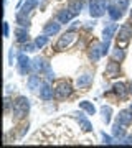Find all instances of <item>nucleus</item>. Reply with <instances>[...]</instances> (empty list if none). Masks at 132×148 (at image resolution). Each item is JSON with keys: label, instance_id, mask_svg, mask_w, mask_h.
I'll return each mask as SVG.
<instances>
[{"label": "nucleus", "instance_id": "11", "mask_svg": "<svg viewBox=\"0 0 132 148\" xmlns=\"http://www.w3.org/2000/svg\"><path fill=\"white\" fill-rule=\"evenodd\" d=\"M112 92L116 94V97L119 101H126L127 97L131 95L129 84H126V82H114V84H112Z\"/></svg>", "mask_w": 132, "mask_h": 148}, {"label": "nucleus", "instance_id": "2", "mask_svg": "<svg viewBox=\"0 0 132 148\" xmlns=\"http://www.w3.org/2000/svg\"><path fill=\"white\" fill-rule=\"evenodd\" d=\"M78 40H79V33L76 32V30H73V28H69V30H66V32L58 38V41H56V45H55L53 49H55L56 53L66 51V49H69Z\"/></svg>", "mask_w": 132, "mask_h": 148}, {"label": "nucleus", "instance_id": "9", "mask_svg": "<svg viewBox=\"0 0 132 148\" xmlns=\"http://www.w3.org/2000/svg\"><path fill=\"white\" fill-rule=\"evenodd\" d=\"M102 43L99 41H93L89 48H88V58H89L91 63H97L101 58H102Z\"/></svg>", "mask_w": 132, "mask_h": 148}, {"label": "nucleus", "instance_id": "16", "mask_svg": "<svg viewBox=\"0 0 132 148\" xmlns=\"http://www.w3.org/2000/svg\"><path fill=\"white\" fill-rule=\"evenodd\" d=\"M43 82H45V81H43V79H41V76H38L37 73L30 74V76H28V79H26V86H28V89L33 90V92L40 89Z\"/></svg>", "mask_w": 132, "mask_h": 148}, {"label": "nucleus", "instance_id": "29", "mask_svg": "<svg viewBox=\"0 0 132 148\" xmlns=\"http://www.w3.org/2000/svg\"><path fill=\"white\" fill-rule=\"evenodd\" d=\"M112 3L117 5L122 12H126L127 8H129V0H112Z\"/></svg>", "mask_w": 132, "mask_h": 148}, {"label": "nucleus", "instance_id": "10", "mask_svg": "<svg viewBox=\"0 0 132 148\" xmlns=\"http://www.w3.org/2000/svg\"><path fill=\"white\" fill-rule=\"evenodd\" d=\"M121 63L119 61H114V59H111L109 63L106 64V69H104V76H107L109 79H116V77H119L121 76Z\"/></svg>", "mask_w": 132, "mask_h": 148}, {"label": "nucleus", "instance_id": "1", "mask_svg": "<svg viewBox=\"0 0 132 148\" xmlns=\"http://www.w3.org/2000/svg\"><path fill=\"white\" fill-rule=\"evenodd\" d=\"M30 107H32V102L26 95H17L13 99V106H12L10 110L13 122H20L26 119V115L30 114Z\"/></svg>", "mask_w": 132, "mask_h": 148}, {"label": "nucleus", "instance_id": "27", "mask_svg": "<svg viewBox=\"0 0 132 148\" xmlns=\"http://www.w3.org/2000/svg\"><path fill=\"white\" fill-rule=\"evenodd\" d=\"M12 106H13L12 97L8 94H5V99H3V110H5V114H8V112L12 110Z\"/></svg>", "mask_w": 132, "mask_h": 148}, {"label": "nucleus", "instance_id": "24", "mask_svg": "<svg viewBox=\"0 0 132 148\" xmlns=\"http://www.w3.org/2000/svg\"><path fill=\"white\" fill-rule=\"evenodd\" d=\"M78 106H79V110H84L88 115H94V114H96L94 104H93V102H89V101H81Z\"/></svg>", "mask_w": 132, "mask_h": 148}, {"label": "nucleus", "instance_id": "18", "mask_svg": "<svg viewBox=\"0 0 132 148\" xmlns=\"http://www.w3.org/2000/svg\"><path fill=\"white\" fill-rule=\"evenodd\" d=\"M107 15H109V18H111L112 21H117L124 16V12H122L117 5H114L112 2H109V5H107Z\"/></svg>", "mask_w": 132, "mask_h": 148}, {"label": "nucleus", "instance_id": "35", "mask_svg": "<svg viewBox=\"0 0 132 148\" xmlns=\"http://www.w3.org/2000/svg\"><path fill=\"white\" fill-rule=\"evenodd\" d=\"M45 76H46V79H45V81H48V82L55 81V71H51V68L48 69L46 73H45Z\"/></svg>", "mask_w": 132, "mask_h": 148}, {"label": "nucleus", "instance_id": "13", "mask_svg": "<svg viewBox=\"0 0 132 148\" xmlns=\"http://www.w3.org/2000/svg\"><path fill=\"white\" fill-rule=\"evenodd\" d=\"M40 99L41 101H45V102H48V101H53L55 99V87L51 86V82H48V81H45L41 84V87H40Z\"/></svg>", "mask_w": 132, "mask_h": 148}, {"label": "nucleus", "instance_id": "3", "mask_svg": "<svg viewBox=\"0 0 132 148\" xmlns=\"http://www.w3.org/2000/svg\"><path fill=\"white\" fill-rule=\"evenodd\" d=\"M74 92L73 84L69 79H58L55 84V99L56 101H66Z\"/></svg>", "mask_w": 132, "mask_h": 148}, {"label": "nucleus", "instance_id": "22", "mask_svg": "<svg viewBox=\"0 0 132 148\" xmlns=\"http://www.w3.org/2000/svg\"><path fill=\"white\" fill-rule=\"evenodd\" d=\"M126 135H127V133H126V127L121 125L119 122H116V123L112 125V137L116 138V140H122Z\"/></svg>", "mask_w": 132, "mask_h": 148}, {"label": "nucleus", "instance_id": "39", "mask_svg": "<svg viewBox=\"0 0 132 148\" xmlns=\"http://www.w3.org/2000/svg\"><path fill=\"white\" fill-rule=\"evenodd\" d=\"M129 109H131V110H132V104H131V107H129Z\"/></svg>", "mask_w": 132, "mask_h": 148}, {"label": "nucleus", "instance_id": "21", "mask_svg": "<svg viewBox=\"0 0 132 148\" xmlns=\"http://www.w3.org/2000/svg\"><path fill=\"white\" fill-rule=\"evenodd\" d=\"M124 58H126V48L121 46V45H117V46L111 51V59L121 63V61H124Z\"/></svg>", "mask_w": 132, "mask_h": 148}, {"label": "nucleus", "instance_id": "37", "mask_svg": "<svg viewBox=\"0 0 132 148\" xmlns=\"http://www.w3.org/2000/svg\"><path fill=\"white\" fill-rule=\"evenodd\" d=\"M129 90H131V95H132V81L129 82Z\"/></svg>", "mask_w": 132, "mask_h": 148}, {"label": "nucleus", "instance_id": "12", "mask_svg": "<svg viewBox=\"0 0 132 148\" xmlns=\"http://www.w3.org/2000/svg\"><path fill=\"white\" fill-rule=\"evenodd\" d=\"M32 66H33V73H37V74H45L48 69L51 68L50 63L43 56H35L32 59Z\"/></svg>", "mask_w": 132, "mask_h": 148}, {"label": "nucleus", "instance_id": "32", "mask_svg": "<svg viewBox=\"0 0 132 148\" xmlns=\"http://www.w3.org/2000/svg\"><path fill=\"white\" fill-rule=\"evenodd\" d=\"M114 143H121V145H132V135H126L122 140H116Z\"/></svg>", "mask_w": 132, "mask_h": 148}, {"label": "nucleus", "instance_id": "36", "mask_svg": "<svg viewBox=\"0 0 132 148\" xmlns=\"http://www.w3.org/2000/svg\"><path fill=\"white\" fill-rule=\"evenodd\" d=\"M12 89H15V84H13V86H12V84H8V86H7L5 94H10V92H12Z\"/></svg>", "mask_w": 132, "mask_h": 148}, {"label": "nucleus", "instance_id": "33", "mask_svg": "<svg viewBox=\"0 0 132 148\" xmlns=\"http://www.w3.org/2000/svg\"><path fill=\"white\" fill-rule=\"evenodd\" d=\"M102 43V54H109V51H111V41H101Z\"/></svg>", "mask_w": 132, "mask_h": 148}, {"label": "nucleus", "instance_id": "5", "mask_svg": "<svg viewBox=\"0 0 132 148\" xmlns=\"http://www.w3.org/2000/svg\"><path fill=\"white\" fill-rule=\"evenodd\" d=\"M116 40H117V45L121 46H126L127 43L132 40V21H127V23H122L119 30L116 33Z\"/></svg>", "mask_w": 132, "mask_h": 148}, {"label": "nucleus", "instance_id": "26", "mask_svg": "<svg viewBox=\"0 0 132 148\" xmlns=\"http://www.w3.org/2000/svg\"><path fill=\"white\" fill-rule=\"evenodd\" d=\"M48 40H50V36H46V35L43 33V35H40V36L35 38V45L38 46V49H41V48H45L48 45Z\"/></svg>", "mask_w": 132, "mask_h": 148}, {"label": "nucleus", "instance_id": "14", "mask_svg": "<svg viewBox=\"0 0 132 148\" xmlns=\"http://www.w3.org/2000/svg\"><path fill=\"white\" fill-rule=\"evenodd\" d=\"M61 32V23L58 20H50L43 27V33L46 35V36H56L58 33Z\"/></svg>", "mask_w": 132, "mask_h": 148}, {"label": "nucleus", "instance_id": "38", "mask_svg": "<svg viewBox=\"0 0 132 148\" xmlns=\"http://www.w3.org/2000/svg\"><path fill=\"white\" fill-rule=\"evenodd\" d=\"M129 18H131V21H132V7H131V12H129Z\"/></svg>", "mask_w": 132, "mask_h": 148}, {"label": "nucleus", "instance_id": "7", "mask_svg": "<svg viewBox=\"0 0 132 148\" xmlns=\"http://www.w3.org/2000/svg\"><path fill=\"white\" fill-rule=\"evenodd\" d=\"M83 112H84V110H83ZM83 112H71V114H69V117L78 122V125H79V128H81V132L89 133V132H93V123H91L89 119H88V117H86Z\"/></svg>", "mask_w": 132, "mask_h": 148}, {"label": "nucleus", "instance_id": "19", "mask_svg": "<svg viewBox=\"0 0 132 148\" xmlns=\"http://www.w3.org/2000/svg\"><path fill=\"white\" fill-rule=\"evenodd\" d=\"M117 33V23H109L107 27L102 30V41H112V38Z\"/></svg>", "mask_w": 132, "mask_h": 148}, {"label": "nucleus", "instance_id": "25", "mask_svg": "<svg viewBox=\"0 0 132 148\" xmlns=\"http://www.w3.org/2000/svg\"><path fill=\"white\" fill-rule=\"evenodd\" d=\"M68 8L73 12V15H79L83 10V2L81 0H68Z\"/></svg>", "mask_w": 132, "mask_h": 148}, {"label": "nucleus", "instance_id": "6", "mask_svg": "<svg viewBox=\"0 0 132 148\" xmlns=\"http://www.w3.org/2000/svg\"><path fill=\"white\" fill-rule=\"evenodd\" d=\"M109 0H89V15L93 18H101L107 13Z\"/></svg>", "mask_w": 132, "mask_h": 148}, {"label": "nucleus", "instance_id": "23", "mask_svg": "<svg viewBox=\"0 0 132 148\" xmlns=\"http://www.w3.org/2000/svg\"><path fill=\"white\" fill-rule=\"evenodd\" d=\"M101 119H102V122H104L106 125H109L112 120V107L111 106H102L101 107Z\"/></svg>", "mask_w": 132, "mask_h": 148}, {"label": "nucleus", "instance_id": "20", "mask_svg": "<svg viewBox=\"0 0 132 148\" xmlns=\"http://www.w3.org/2000/svg\"><path fill=\"white\" fill-rule=\"evenodd\" d=\"M73 18H74L73 12L69 10L68 7H66V8H63V10H59L58 13H56V20H58L61 25H64V23H69Z\"/></svg>", "mask_w": 132, "mask_h": 148}, {"label": "nucleus", "instance_id": "8", "mask_svg": "<svg viewBox=\"0 0 132 148\" xmlns=\"http://www.w3.org/2000/svg\"><path fill=\"white\" fill-rule=\"evenodd\" d=\"M93 81H94V74L91 73V71H83L78 76V79H76V87L81 90H84L88 87H91Z\"/></svg>", "mask_w": 132, "mask_h": 148}, {"label": "nucleus", "instance_id": "31", "mask_svg": "<svg viewBox=\"0 0 132 148\" xmlns=\"http://www.w3.org/2000/svg\"><path fill=\"white\" fill-rule=\"evenodd\" d=\"M101 138H102V143H104V145H112V143H114V137L107 135L106 132H101Z\"/></svg>", "mask_w": 132, "mask_h": 148}, {"label": "nucleus", "instance_id": "28", "mask_svg": "<svg viewBox=\"0 0 132 148\" xmlns=\"http://www.w3.org/2000/svg\"><path fill=\"white\" fill-rule=\"evenodd\" d=\"M38 49V46L37 45H35V41L33 43H25V45H23V46H21V51H25V53H33V51H37Z\"/></svg>", "mask_w": 132, "mask_h": 148}, {"label": "nucleus", "instance_id": "15", "mask_svg": "<svg viewBox=\"0 0 132 148\" xmlns=\"http://www.w3.org/2000/svg\"><path fill=\"white\" fill-rule=\"evenodd\" d=\"M116 122H119V123L124 125V127L132 125V110L131 109H124V110H121L116 115Z\"/></svg>", "mask_w": 132, "mask_h": 148}, {"label": "nucleus", "instance_id": "17", "mask_svg": "<svg viewBox=\"0 0 132 148\" xmlns=\"http://www.w3.org/2000/svg\"><path fill=\"white\" fill-rule=\"evenodd\" d=\"M15 40H17V43H20V45H25V43L30 41V33H28V28L17 27V30H15Z\"/></svg>", "mask_w": 132, "mask_h": 148}, {"label": "nucleus", "instance_id": "34", "mask_svg": "<svg viewBox=\"0 0 132 148\" xmlns=\"http://www.w3.org/2000/svg\"><path fill=\"white\" fill-rule=\"evenodd\" d=\"M10 36V25H8V21H3V38H8Z\"/></svg>", "mask_w": 132, "mask_h": 148}, {"label": "nucleus", "instance_id": "30", "mask_svg": "<svg viewBox=\"0 0 132 148\" xmlns=\"http://www.w3.org/2000/svg\"><path fill=\"white\" fill-rule=\"evenodd\" d=\"M15 58H18L17 49H15V48H10V51H8V66H13V63H15Z\"/></svg>", "mask_w": 132, "mask_h": 148}, {"label": "nucleus", "instance_id": "4", "mask_svg": "<svg viewBox=\"0 0 132 148\" xmlns=\"http://www.w3.org/2000/svg\"><path fill=\"white\" fill-rule=\"evenodd\" d=\"M17 69H18V73L21 76H30L33 73V66H32V59L26 56L25 51H21L18 53V58H17Z\"/></svg>", "mask_w": 132, "mask_h": 148}]
</instances>
